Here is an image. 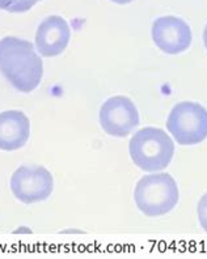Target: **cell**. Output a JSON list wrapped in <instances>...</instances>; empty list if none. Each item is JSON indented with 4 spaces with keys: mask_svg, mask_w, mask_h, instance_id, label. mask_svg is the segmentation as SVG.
I'll return each mask as SVG.
<instances>
[{
    "mask_svg": "<svg viewBox=\"0 0 207 259\" xmlns=\"http://www.w3.org/2000/svg\"><path fill=\"white\" fill-rule=\"evenodd\" d=\"M129 153L135 166L143 171L156 173L171 164L175 155V143L164 130L144 127L131 138Z\"/></svg>",
    "mask_w": 207,
    "mask_h": 259,
    "instance_id": "cell-2",
    "label": "cell"
},
{
    "mask_svg": "<svg viewBox=\"0 0 207 259\" xmlns=\"http://www.w3.org/2000/svg\"><path fill=\"white\" fill-rule=\"evenodd\" d=\"M41 2V0H15L12 6L7 10V12L11 13H24L32 10L35 4Z\"/></svg>",
    "mask_w": 207,
    "mask_h": 259,
    "instance_id": "cell-10",
    "label": "cell"
},
{
    "mask_svg": "<svg viewBox=\"0 0 207 259\" xmlns=\"http://www.w3.org/2000/svg\"><path fill=\"white\" fill-rule=\"evenodd\" d=\"M197 213H198V222L203 228V231L207 233V191L202 195L201 200L198 202L197 205Z\"/></svg>",
    "mask_w": 207,
    "mask_h": 259,
    "instance_id": "cell-11",
    "label": "cell"
},
{
    "mask_svg": "<svg viewBox=\"0 0 207 259\" xmlns=\"http://www.w3.org/2000/svg\"><path fill=\"white\" fill-rule=\"evenodd\" d=\"M167 130L180 146H197L207 139V109L193 101L175 105L167 119Z\"/></svg>",
    "mask_w": 207,
    "mask_h": 259,
    "instance_id": "cell-4",
    "label": "cell"
},
{
    "mask_svg": "<svg viewBox=\"0 0 207 259\" xmlns=\"http://www.w3.org/2000/svg\"><path fill=\"white\" fill-rule=\"evenodd\" d=\"M70 39L71 29L67 21L58 15H51L37 28L34 46L41 57L54 58L67 49Z\"/></svg>",
    "mask_w": 207,
    "mask_h": 259,
    "instance_id": "cell-8",
    "label": "cell"
},
{
    "mask_svg": "<svg viewBox=\"0 0 207 259\" xmlns=\"http://www.w3.org/2000/svg\"><path fill=\"white\" fill-rule=\"evenodd\" d=\"M12 194L24 204L44 202L53 194V174L39 165H23L17 167L10 181Z\"/></svg>",
    "mask_w": 207,
    "mask_h": 259,
    "instance_id": "cell-5",
    "label": "cell"
},
{
    "mask_svg": "<svg viewBox=\"0 0 207 259\" xmlns=\"http://www.w3.org/2000/svg\"><path fill=\"white\" fill-rule=\"evenodd\" d=\"M110 2H113V3L115 4H119V6H125V4H129L131 3V2H134V0H110Z\"/></svg>",
    "mask_w": 207,
    "mask_h": 259,
    "instance_id": "cell-13",
    "label": "cell"
},
{
    "mask_svg": "<svg viewBox=\"0 0 207 259\" xmlns=\"http://www.w3.org/2000/svg\"><path fill=\"white\" fill-rule=\"evenodd\" d=\"M15 0H0V10L7 11L13 4Z\"/></svg>",
    "mask_w": 207,
    "mask_h": 259,
    "instance_id": "cell-12",
    "label": "cell"
},
{
    "mask_svg": "<svg viewBox=\"0 0 207 259\" xmlns=\"http://www.w3.org/2000/svg\"><path fill=\"white\" fill-rule=\"evenodd\" d=\"M180 200V191L175 178L168 173L147 174L138 181L134 189L137 208L148 218L167 215Z\"/></svg>",
    "mask_w": 207,
    "mask_h": 259,
    "instance_id": "cell-3",
    "label": "cell"
},
{
    "mask_svg": "<svg viewBox=\"0 0 207 259\" xmlns=\"http://www.w3.org/2000/svg\"><path fill=\"white\" fill-rule=\"evenodd\" d=\"M99 119L104 133L114 138L130 135L140 123L137 106L126 96L108 98L100 109Z\"/></svg>",
    "mask_w": 207,
    "mask_h": 259,
    "instance_id": "cell-6",
    "label": "cell"
},
{
    "mask_svg": "<svg viewBox=\"0 0 207 259\" xmlns=\"http://www.w3.org/2000/svg\"><path fill=\"white\" fill-rule=\"evenodd\" d=\"M203 44H204V48L207 49V24L204 26V30H203Z\"/></svg>",
    "mask_w": 207,
    "mask_h": 259,
    "instance_id": "cell-14",
    "label": "cell"
},
{
    "mask_svg": "<svg viewBox=\"0 0 207 259\" xmlns=\"http://www.w3.org/2000/svg\"><path fill=\"white\" fill-rule=\"evenodd\" d=\"M32 42L7 35L0 39V73L13 88L30 93L44 77V62Z\"/></svg>",
    "mask_w": 207,
    "mask_h": 259,
    "instance_id": "cell-1",
    "label": "cell"
},
{
    "mask_svg": "<svg viewBox=\"0 0 207 259\" xmlns=\"http://www.w3.org/2000/svg\"><path fill=\"white\" fill-rule=\"evenodd\" d=\"M30 136V120L23 111L0 113V151L13 152L23 148Z\"/></svg>",
    "mask_w": 207,
    "mask_h": 259,
    "instance_id": "cell-9",
    "label": "cell"
},
{
    "mask_svg": "<svg viewBox=\"0 0 207 259\" xmlns=\"http://www.w3.org/2000/svg\"><path fill=\"white\" fill-rule=\"evenodd\" d=\"M152 41L168 55L181 54L190 48L193 33L186 21L177 16H161L152 24Z\"/></svg>",
    "mask_w": 207,
    "mask_h": 259,
    "instance_id": "cell-7",
    "label": "cell"
}]
</instances>
